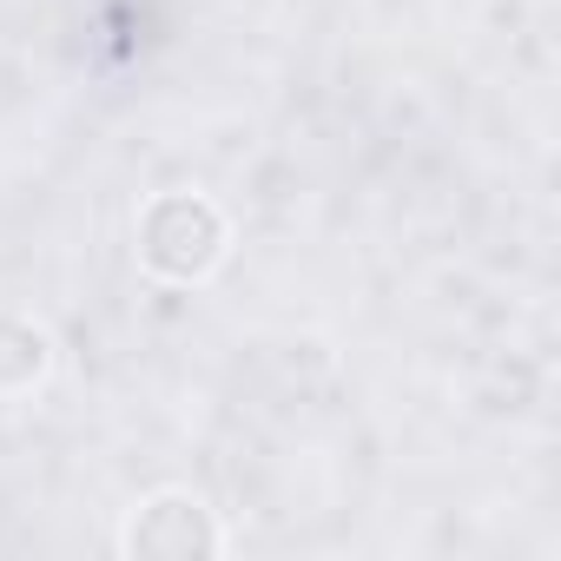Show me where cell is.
<instances>
[{"instance_id":"cell-1","label":"cell","mask_w":561,"mask_h":561,"mask_svg":"<svg viewBox=\"0 0 561 561\" xmlns=\"http://www.w3.org/2000/svg\"><path fill=\"white\" fill-rule=\"evenodd\" d=\"M139 264L165 285H205L231 251V225L205 192H159L139 211Z\"/></svg>"},{"instance_id":"cell-2","label":"cell","mask_w":561,"mask_h":561,"mask_svg":"<svg viewBox=\"0 0 561 561\" xmlns=\"http://www.w3.org/2000/svg\"><path fill=\"white\" fill-rule=\"evenodd\" d=\"M119 548L126 554H152V561H192V554H218L225 528H218V515L192 489H159V495H146L133 508Z\"/></svg>"},{"instance_id":"cell-3","label":"cell","mask_w":561,"mask_h":561,"mask_svg":"<svg viewBox=\"0 0 561 561\" xmlns=\"http://www.w3.org/2000/svg\"><path fill=\"white\" fill-rule=\"evenodd\" d=\"M47 370H54V337L21 311H0V397H27L34 383H47Z\"/></svg>"}]
</instances>
